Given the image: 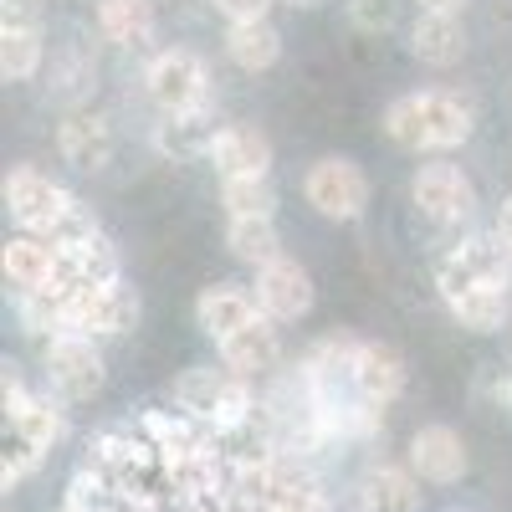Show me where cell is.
I'll return each mask as SVG.
<instances>
[{
	"mask_svg": "<svg viewBox=\"0 0 512 512\" xmlns=\"http://www.w3.org/2000/svg\"><path fill=\"white\" fill-rule=\"evenodd\" d=\"M369 175L364 164L349 154H323L303 169V200L313 216L333 221V226H354L364 210H369Z\"/></svg>",
	"mask_w": 512,
	"mask_h": 512,
	"instance_id": "ba28073f",
	"label": "cell"
},
{
	"mask_svg": "<svg viewBox=\"0 0 512 512\" xmlns=\"http://www.w3.org/2000/svg\"><path fill=\"white\" fill-rule=\"evenodd\" d=\"M210 139H216V108L180 113V118H154V134H149V144L164 159H205Z\"/></svg>",
	"mask_w": 512,
	"mask_h": 512,
	"instance_id": "d4e9b609",
	"label": "cell"
},
{
	"mask_svg": "<svg viewBox=\"0 0 512 512\" xmlns=\"http://www.w3.org/2000/svg\"><path fill=\"white\" fill-rule=\"evenodd\" d=\"M169 400L175 410H185L190 420L210 425L221 441H241L256 431V420H262V390H256V379H241L231 374L226 364H190L185 374H175L169 384Z\"/></svg>",
	"mask_w": 512,
	"mask_h": 512,
	"instance_id": "3957f363",
	"label": "cell"
},
{
	"mask_svg": "<svg viewBox=\"0 0 512 512\" xmlns=\"http://www.w3.org/2000/svg\"><path fill=\"white\" fill-rule=\"evenodd\" d=\"M41 461H47V456H41L36 446H26V441H16V436H6V461H0V487H21L26 477H36L41 472Z\"/></svg>",
	"mask_w": 512,
	"mask_h": 512,
	"instance_id": "83f0119b",
	"label": "cell"
},
{
	"mask_svg": "<svg viewBox=\"0 0 512 512\" xmlns=\"http://www.w3.org/2000/svg\"><path fill=\"white\" fill-rule=\"evenodd\" d=\"M47 0H0V77L36 82L47 72Z\"/></svg>",
	"mask_w": 512,
	"mask_h": 512,
	"instance_id": "30bf717a",
	"label": "cell"
},
{
	"mask_svg": "<svg viewBox=\"0 0 512 512\" xmlns=\"http://www.w3.org/2000/svg\"><path fill=\"white\" fill-rule=\"evenodd\" d=\"M41 354V379L62 405H88L103 395L108 384V359L98 338H82V333H52L36 344Z\"/></svg>",
	"mask_w": 512,
	"mask_h": 512,
	"instance_id": "8992f818",
	"label": "cell"
},
{
	"mask_svg": "<svg viewBox=\"0 0 512 512\" xmlns=\"http://www.w3.org/2000/svg\"><path fill=\"white\" fill-rule=\"evenodd\" d=\"M62 272H67L62 241L31 236V231H11L6 246H0V277H6L11 303H16V297H31V292L62 287Z\"/></svg>",
	"mask_w": 512,
	"mask_h": 512,
	"instance_id": "8fae6325",
	"label": "cell"
},
{
	"mask_svg": "<svg viewBox=\"0 0 512 512\" xmlns=\"http://www.w3.org/2000/svg\"><path fill=\"white\" fill-rule=\"evenodd\" d=\"M415 11H446V16H461L466 0H415Z\"/></svg>",
	"mask_w": 512,
	"mask_h": 512,
	"instance_id": "1f68e13d",
	"label": "cell"
},
{
	"mask_svg": "<svg viewBox=\"0 0 512 512\" xmlns=\"http://www.w3.org/2000/svg\"><path fill=\"white\" fill-rule=\"evenodd\" d=\"M420 487L425 482L410 472V461H369L354 482V502L359 512H420Z\"/></svg>",
	"mask_w": 512,
	"mask_h": 512,
	"instance_id": "d6986e66",
	"label": "cell"
},
{
	"mask_svg": "<svg viewBox=\"0 0 512 512\" xmlns=\"http://www.w3.org/2000/svg\"><path fill=\"white\" fill-rule=\"evenodd\" d=\"M0 200H6L11 231H31L47 241H77V236L98 231L93 210L41 164H11L6 180H0Z\"/></svg>",
	"mask_w": 512,
	"mask_h": 512,
	"instance_id": "7a4b0ae2",
	"label": "cell"
},
{
	"mask_svg": "<svg viewBox=\"0 0 512 512\" xmlns=\"http://www.w3.org/2000/svg\"><path fill=\"white\" fill-rule=\"evenodd\" d=\"M456 282H502V287H512V246L502 241L497 226H487V231L466 226V231L441 241L436 287H456Z\"/></svg>",
	"mask_w": 512,
	"mask_h": 512,
	"instance_id": "9c48e42d",
	"label": "cell"
},
{
	"mask_svg": "<svg viewBox=\"0 0 512 512\" xmlns=\"http://www.w3.org/2000/svg\"><path fill=\"white\" fill-rule=\"evenodd\" d=\"M379 128L395 149L415 159H441L472 144L477 134V103L461 88H410L384 103Z\"/></svg>",
	"mask_w": 512,
	"mask_h": 512,
	"instance_id": "6da1fadb",
	"label": "cell"
},
{
	"mask_svg": "<svg viewBox=\"0 0 512 512\" xmlns=\"http://www.w3.org/2000/svg\"><path fill=\"white\" fill-rule=\"evenodd\" d=\"M221 52H226V62H231L236 72L262 77V72H272V67L282 62V31H277L272 16H267V21H236V26H226V36H221Z\"/></svg>",
	"mask_w": 512,
	"mask_h": 512,
	"instance_id": "603a6c76",
	"label": "cell"
},
{
	"mask_svg": "<svg viewBox=\"0 0 512 512\" xmlns=\"http://www.w3.org/2000/svg\"><path fill=\"white\" fill-rule=\"evenodd\" d=\"M93 31L118 52H154L159 41V0H98Z\"/></svg>",
	"mask_w": 512,
	"mask_h": 512,
	"instance_id": "ac0fdd59",
	"label": "cell"
},
{
	"mask_svg": "<svg viewBox=\"0 0 512 512\" xmlns=\"http://www.w3.org/2000/svg\"><path fill=\"white\" fill-rule=\"evenodd\" d=\"M277 6H282V0H210V11H216L226 26H236V21H267Z\"/></svg>",
	"mask_w": 512,
	"mask_h": 512,
	"instance_id": "f546056e",
	"label": "cell"
},
{
	"mask_svg": "<svg viewBox=\"0 0 512 512\" xmlns=\"http://www.w3.org/2000/svg\"><path fill=\"white\" fill-rule=\"evenodd\" d=\"M507 333H512V328H507Z\"/></svg>",
	"mask_w": 512,
	"mask_h": 512,
	"instance_id": "e575fe53",
	"label": "cell"
},
{
	"mask_svg": "<svg viewBox=\"0 0 512 512\" xmlns=\"http://www.w3.org/2000/svg\"><path fill=\"white\" fill-rule=\"evenodd\" d=\"M221 210L226 221H277V185L272 175H256V180H221Z\"/></svg>",
	"mask_w": 512,
	"mask_h": 512,
	"instance_id": "4316f807",
	"label": "cell"
},
{
	"mask_svg": "<svg viewBox=\"0 0 512 512\" xmlns=\"http://www.w3.org/2000/svg\"><path fill=\"white\" fill-rule=\"evenodd\" d=\"M226 251H231V262H241L246 272H256V267L277 262V256H282L287 246H282L277 221L251 216V221H226Z\"/></svg>",
	"mask_w": 512,
	"mask_h": 512,
	"instance_id": "484cf974",
	"label": "cell"
},
{
	"mask_svg": "<svg viewBox=\"0 0 512 512\" xmlns=\"http://www.w3.org/2000/svg\"><path fill=\"white\" fill-rule=\"evenodd\" d=\"M93 93H98V67H93V57L82 52V47H62V52H52L47 98H52L57 108L77 113V108H88V103H93Z\"/></svg>",
	"mask_w": 512,
	"mask_h": 512,
	"instance_id": "cb8c5ba5",
	"label": "cell"
},
{
	"mask_svg": "<svg viewBox=\"0 0 512 512\" xmlns=\"http://www.w3.org/2000/svg\"><path fill=\"white\" fill-rule=\"evenodd\" d=\"M359 395L379 410H390L400 395H405V384H410V369H405V354L390 349V344H379V338H364V349H359Z\"/></svg>",
	"mask_w": 512,
	"mask_h": 512,
	"instance_id": "7402d4cb",
	"label": "cell"
},
{
	"mask_svg": "<svg viewBox=\"0 0 512 512\" xmlns=\"http://www.w3.org/2000/svg\"><path fill=\"white\" fill-rule=\"evenodd\" d=\"M410 57L431 72H451L466 57V21L446 11H415L410 21Z\"/></svg>",
	"mask_w": 512,
	"mask_h": 512,
	"instance_id": "44dd1931",
	"label": "cell"
},
{
	"mask_svg": "<svg viewBox=\"0 0 512 512\" xmlns=\"http://www.w3.org/2000/svg\"><path fill=\"white\" fill-rule=\"evenodd\" d=\"M190 313H195V328L210 338V344H221V338H231L251 318H262L251 282H210V287H200Z\"/></svg>",
	"mask_w": 512,
	"mask_h": 512,
	"instance_id": "ffe728a7",
	"label": "cell"
},
{
	"mask_svg": "<svg viewBox=\"0 0 512 512\" xmlns=\"http://www.w3.org/2000/svg\"><path fill=\"white\" fill-rule=\"evenodd\" d=\"M216 359L241 374V379H272L282 364H287V344H282V323H272L267 313L262 318H251L246 328H236L231 338H221L216 344Z\"/></svg>",
	"mask_w": 512,
	"mask_h": 512,
	"instance_id": "5bb4252c",
	"label": "cell"
},
{
	"mask_svg": "<svg viewBox=\"0 0 512 512\" xmlns=\"http://www.w3.org/2000/svg\"><path fill=\"white\" fill-rule=\"evenodd\" d=\"M405 461L425 487H456L472 472V451H466L461 431H451V425H420L405 446Z\"/></svg>",
	"mask_w": 512,
	"mask_h": 512,
	"instance_id": "9a60e30c",
	"label": "cell"
},
{
	"mask_svg": "<svg viewBox=\"0 0 512 512\" xmlns=\"http://www.w3.org/2000/svg\"><path fill=\"white\" fill-rule=\"evenodd\" d=\"M497 395H502V400H507V410H512V369L497 379Z\"/></svg>",
	"mask_w": 512,
	"mask_h": 512,
	"instance_id": "d6a6232c",
	"label": "cell"
},
{
	"mask_svg": "<svg viewBox=\"0 0 512 512\" xmlns=\"http://www.w3.org/2000/svg\"><path fill=\"white\" fill-rule=\"evenodd\" d=\"M205 159L216 169V180H256V175H272L277 149L256 123H221Z\"/></svg>",
	"mask_w": 512,
	"mask_h": 512,
	"instance_id": "2e32d148",
	"label": "cell"
},
{
	"mask_svg": "<svg viewBox=\"0 0 512 512\" xmlns=\"http://www.w3.org/2000/svg\"><path fill=\"white\" fill-rule=\"evenodd\" d=\"M251 292H256V308H262L272 323H282V328H292V323H303L308 313H313V272L297 262V256H277V262H267V267H256L251 272Z\"/></svg>",
	"mask_w": 512,
	"mask_h": 512,
	"instance_id": "7c38bea8",
	"label": "cell"
},
{
	"mask_svg": "<svg viewBox=\"0 0 512 512\" xmlns=\"http://www.w3.org/2000/svg\"><path fill=\"white\" fill-rule=\"evenodd\" d=\"M349 21L364 36H379L395 26V0H349Z\"/></svg>",
	"mask_w": 512,
	"mask_h": 512,
	"instance_id": "f1b7e54d",
	"label": "cell"
},
{
	"mask_svg": "<svg viewBox=\"0 0 512 512\" xmlns=\"http://www.w3.org/2000/svg\"><path fill=\"white\" fill-rule=\"evenodd\" d=\"M436 292H441L451 323L466 333L492 338V333L512 328V287H502V282H456V287H436Z\"/></svg>",
	"mask_w": 512,
	"mask_h": 512,
	"instance_id": "e0dca14e",
	"label": "cell"
},
{
	"mask_svg": "<svg viewBox=\"0 0 512 512\" xmlns=\"http://www.w3.org/2000/svg\"><path fill=\"white\" fill-rule=\"evenodd\" d=\"M0 405H6V436L36 446L41 456H52L67 441V405L52 390H31L16 364L0 374Z\"/></svg>",
	"mask_w": 512,
	"mask_h": 512,
	"instance_id": "52a82bcc",
	"label": "cell"
},
{
	"mask_svg": "<svg viewBox=\"0 0 512 512\" xmlns=\"http://www.w3.org/2000/svg\"><path fill=\"white\" fill-rule=\"evenodd\" d=\"M282 6H292V11H313V6H323V0H282Z\"/></svg>",
	"mask_w": 512,
	"mask_h": 512,
	"instance_id": "836d02e7",
	"label": "cell"
},
{
	"mask_svg": "<svg viewBox=\"0 0 512 512\" xmlns=\"http://www.w3.org/2000/svg\"><path fill=\"white\" fill-rule=\"evenodd\" d=\"M410 205H415V216L425 226H436L441 236H456L477 221V180L466 175V169L441 154V159H420L415 164V175H410Z\"/></svg>",
	"mask_w": 512,
	"mask_h": 512,
	"instance_id": "5b68a950",
	"label": "cell"
},
{
	"mask_svg": "<svg viewBox=\"0 0 512 512\" xmlns=\"http://www.w3.org/2000/svg\"><path fill=\"white\" fill-rule=\"evenodd\" d=\"M139 88L149 98V108L159 118H180V113H205L210 108V62L195 52V47H154L139 67Z\"/></svg>",
	"mask_w": 512,
	"mask_h": 512,
	"instance_id": "277c9868",
	"label": "cell"
},
{
	"mask_svg": "<svg viewBox=\"0 0 512 512\" xmlns=\"http://www.w3.org/2000/svg\"><path fill=\"white\" fill-rule=\"evenodd\" d=\"M57 154L62 164H72L77 175H103L118 154V128L108 113L98 108H77L57 123Z\"/></svg>",
	"mask_w": 512,
	"mask_h": 512,
	"instance_id": "4fadbf2b",
	"label": "cell"
},
{
	"mask_svg": "<svg viewBox=\"0 0 512 512\" xmlns=\"http://www.w3.org/2000/svg\"><path fill=\"white\" fill-rule=\"evenodd\" d=\"M492 226H497V231H502V241L512 246V190L497 200V210H492Z\"/></svg>",
	"mask_w": 512,
	"mask_h": 512,
	"instance_id": "4dcf8cb0",
	"label": "cell"
}]
</instances>
